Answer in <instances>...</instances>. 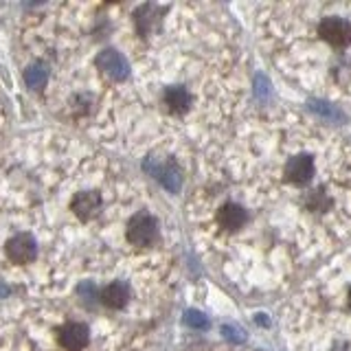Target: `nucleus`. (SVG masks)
<instances>
[{"instance_id": "obj_1", "label": "nucleus", "mask_w": 351, "mask_h": 351, "mask_svg": "<svg viewBox=\"0 0 351 351\" xmlns=\"http://www.w3.org/2000/svg\"><path fill=\"white\" fill-rule=\"evenodd\" d=\"M200 228L241 292L290 290L351 244V143L299 110L250 112L219 145Z\"/></svg>"}, {"instance_id": "obj_2", "label": "nucleus", "mask_w": 351, "mask_h": 351, "mask_svg": "<svg viewBox=\"0 0 351 351\" xmlns=\"http://www.w3.org/2000/svg\"><path fill=\"white\" fill-rule=\"evenodd\" d=\"M252 31L270 66L290 84L351 104V3L259 5Z\"/></svg>"}, {"instance_id": "obj_3", "label": "nucleus", "mask_w": 351, "mask_h": 351, "mask_svg": "<svg viewBox=\"0 0 351 351\" xmlns=\"http://www.w3.org/2000/svg\"><path fill=\"white\" fill-rule=\"evenodd\" d=\"M283 327L290 351H351V244L307 274Z\"/></svg>"}, {"instance_id": "obj_4", "label": "nucleus", "mask_w": 351, "mask_h": 351, "mask_svg": "<svg viewBox=\"0 0 351 351\" xmlns=\"http://www.w3.org/2000/svg\"><path fill=\"white\" fill-rule=\"evenodd\" d=\"M125 239L130 246L147 250L158 246L162 241V233H160V224L158 219L154 217L149 211H138L128 219L125 226Z\"/></svg>"}, {"instance_id": "obj_5", "label": "nucleus", "mask_w": 351, "mask_h": 351, "mask_svg": "<svg viewBox=\"0 0 351 351\" xmlns=\"http://www.w3.org/2000/svg\"><path fill=\"white\" fill-rule=\"evenodd\" d=\"M58 343L64 351H84L90 345V329L84 323H66L58 334Z\"/></svg>"}, {"instance_id": "obj_6", "label": "nucleus", "mask_w": 351, "mask_h": 351, "mask_svg": "<svg viewBox=\"0 0 351 351\" xmlns=\"http://www.w3.org/2000/svg\"><path fill=\"white\" fill-rule=\"evenodd\" d=\"M38 257V244L31 235H16L7 241V259L11 263H31Z\"/></svg>"}, {"instance_id": "obj_7", "label": "nucleus", "mask_w": 351, "mask_h": 351, "mask_svg": "<svg viewBox=\"0 0 351 351\" xmlns=\"http://www.w3.org/2000/svg\"><path fill=\"white\" fill-rule=\"evenodd\" d=\"M101 206H104V197L97 191H80V193H75V197L71 200L73 213L80 219H84V222L93 219L99 211H101Z\"/></svg>"}, {"instance_id": "obj_8", "label": "nucleus", "mask_w": 351, "mask_h": 351, "mask_svg": "<svg viewBox=\"0 0 351 351\" xmlns=\"http://www.w3.org/2000/svg\"><path fill=\"white\" fill-rule=\"evenodd\" d=\"M97 66H99V71H104L106 75H110L117 82L125 80V77L130 75V64H128V60L121 53H117V51H104V53H99Z\"/></svg>"}, {"instance_id": "obj_9", "label": "nucleus", "mask_w": 351, "mask_h": 351, "mask_svg": "<svg viewBox=\"0 0 351 351\" xmlns=\"http://www.w3.org/2000/svg\"><path fill=\"white\" fill-rule=\"evenodd\" d=\"M130 285L125 281H110L106 288L101 290V303L106 307H110V310H123V307L130 303Z\"/></svg>"}, {"instance_id": "obj_10", "label": "nucleus", "mask_w": 351, "mask_h": 351, "mask_svg": "<svg viewBox=\"0 0 351 351\" xmlns=\"http://www.w3.org/2000/svg\"><path fill=\"white\" fill-rule=\"evenodd\" d=\"M47 71L44 69H29L25 73V82L29 88H33V90H38V88H42L44 84H47Z\"/></svg>"}]
</instances>
